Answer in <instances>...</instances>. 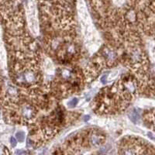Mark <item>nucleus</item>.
<instances>
[{
	"mask_svg": "<svg viewBox=\"0 0 155 155\" xmlns=\"http://www.w3.org/2000/svg\"><path fill=\"white\" fill-rule=\"evenodd\" d=\"M77 99H73L71 101H70L68 103V105L69 106V107H74V106H75L77 105Z\"/></svg>",
	"mask_w": 155,
	"mask_h": 155,
	"instance_id": "2",
	"label": "nucleus"
},
{
	"mask_svg": "<svg viewBox=\"0 0 155 155\" xmlns=\"http://www.w3.org/2000/svg\"><path fill=\"white\" fill-rule=\"evenodd\" d=\"M16 138L17 140L19 141V142H23L24 140V138H25V133L22 131H19L16 133Z\"/></svg>",
	"mask_w": 155,
	"mask_h": 155,
	"instance_id": "1",
	"label": "nucleus"
},
{
	"mask_svg": "<svg viewBox=\"0 0 155 155\" xmlns=\"http://www.w3.org/2000/svg\"><path fill=\"white\" fill-rule=\"evenodd\" d=\"M11 142H12V145L14 147V146H16V140L12 137V138H11Z\"/></svg>",
	"mask_w": 155,
	"mask_h": 155,
	"instance_id": "3",
	"label": "nucleus"
}]
</instances>
